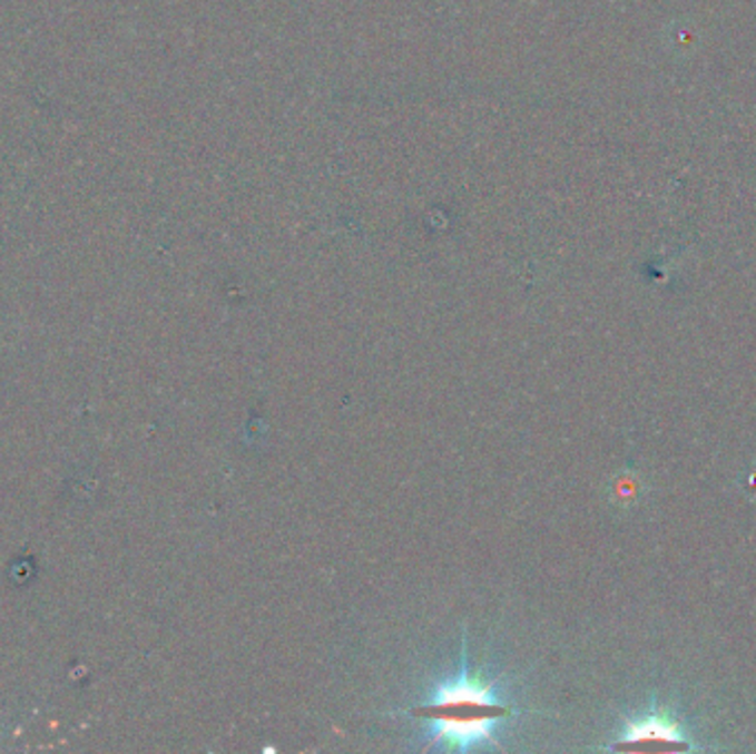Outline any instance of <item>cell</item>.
I'll return each instance as SVG.
<instances>
[{"label":"cell","mask_w":756,"mask_h":754,"mask_svg":"<svg viewBox=\"0 0 756 754\" xmlns=\"http://www.w3.org/2000/svg\"><path fill=\"white\" fill-rule=\"evenodd\" d=\"M428 742V748L467 753L475 748H502L500 735L520 715L498 679L469 666L462 642L460 664L452 677L436 682L428 697L405 713Z\"/></svg>","instance_id":"cell-1"},{"label":"cell","mask_w":756,"mask_h":754,"mask_svg":"<svg viewBox=\"0 0 756 754\" xmlns=\"http://www.w3.org/2000/svg\"><path fill=\"white\" fill-rule=\"evenodd\" d=\"M646 742H666L672 746V742H684V733L675 722H668V717L652 713L628 722L626 728L619 733L617 744L610 748H639Z\"/></svg>","instance_id":"cell-2"}]
</instances>
